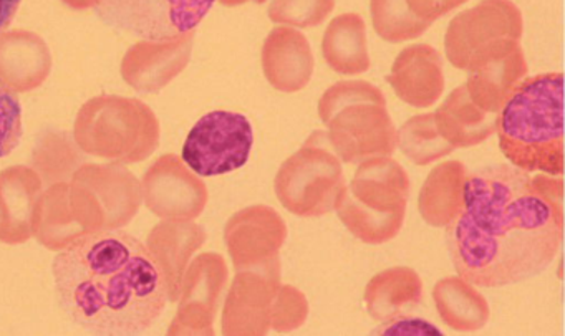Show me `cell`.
Returning <instances> with one entry per match:
<instances>
[{
  "mask_svg": "<svg viewBox=\"0 0 565 336\" xmlns=\"http://www.w3.org/2000/svg\"><path fill=\"white\" fill-rule=\"evenodd\" d=\"M370 11L376 35L388 44L422 37L431 25L416 18L405 0H370Z\"/></svg>",
  "mask_w": 565,
  "mask_h": 336,
  "instance_id": "obj_29",
  "label": "cell"
},
{
  "mask_svg": "<svg viewBox=\"0 0 565 336\" xmlns=\"http://www.w3.org/2000/svg\"><path fill=\"white\" fill-rule=\"evenodd\" d=\"M363 299L373 319L390 322L422 303L423 282L409 267H392L370 280Z\"/></svg>",
  "mask_w": 565,
  "mask_h": 336,
  "instance_id": "obj_25",
  "label": "cell"
},
{
  "mask_svg": "<svg viewBox=\"0 0 565 336\" xmlns=\"http://www.w3.org/2000/svg\"><path fill=\"white\" fill-rule=\"evenodd\" d=\"M141 191L148 209L161 219H198L207 204L206 184L174 154H164L148 167Z\"/></svg>",
  "mask_w": 565,
  "mask_h": 336,
  "instance_id": "obj_13",
  "label": "cell"
},
{
  "mask_svg": "<svg viewBox=\"0 0 565 336\" xmlns=\"http://www.w3.org/2000/svg\"><path fill=\"white\" fill-rule=\"evenodd\" d=\"M196 31L167 41L131 45L121 62V77L138 94H160L190 64Z\"/></svg>",
  "mask_w": 565,
  "mask_h": 336,
  "instance_id": "obj_15",
  "label": "cell"
},
{
  "mask_svg": "<svg viewBox=\"0 0 565 336\" xmlns=\"http://www.w3.org/2000/svg\"><path fill=\"white\" fill-rule=\"evenodd\" d=\"M322 54L327 65L340 75L369 72L365 21L359 14H342L333 19L323 34Z\"/></svg>",
  "mask_w": 565,
  "mask_h": 336,
  "instance_id": "obj_26",
  "label": "cell"
},
{
  "mask_svg": "<svg viewBox=\"0 0 565 336\" xmlns=\"http://www.w3.org/2000/svg\"><path fill=\"white\" fill-rule=\"evenodd\" d=\"M405 2L416 18L433 24V22L438 21L448 12L466 4L468 0H405Z\"/></svg>",
  "mask_w": 565,
  "mask_h": 336,
  "instance_id": "obj_34",
  "label": "cell"
},
{
  "mask_svg": "<svg viewBox=\"0 0 565 336\" xmlns=\"http://www.w3.org/2000/svg\"><path fill=\"white\" fill-rule=\"evenodd\" d=\"M206 242V230L191 220L158 224L148 237V249L157 260L164 282L168 302L180 299L181 283L193 253Z\"/></svg>",
  "mask_w": 565,
  "mask_h": 336,
  "instance_id": "obj_21",
  "label": "cell"
},
{
  "mask_svg": "<svg viewBox=\"0 0 565 336\" xmlns=\"http://www.w3.org/2000/svg\"><path fill=\"white\" fill-rule=\"evenodd\" d=\"M221 4L226 8H237V6L247 4V2H256V4H264L266 0H220Z\"/></svg>",
  "mask_w": 565,
  "mask_h": 336,
  "instance_id": "obj_38",
  "label": "cell"
},
{
  "mask_svg": "<svg viewBox=\"0 0 565 336\" xmlns=\"http://www.w3.org/2000/svg\"><path fill=\"white\" fill-rule=\"evenodd\" d=\"M375 335H441V332L423 319L406 318L402 315L383 323V326L375 329Z\"/></svg>",
  "mask_w": 565,
  "mask_h": 336,
  "instance_id": "obj_35",
  "label": "cell"
},
{
  "mask_svg": "<svg viewBox=\"0 0 565 336\" xmlns=\"http://www.w3.org/2000/svg\"><path fill=\"white\" fill-rule=\"evenodd\" d=\"M78 150L117 164L148 160L160 147V121L137 98L100 95L78 111L74 127Z\"/></svg>",
  "mask_w": 565,
  "mask_h": 336,
  "instance_id": "obj_5",
  "label": "cell"
},
{
  "mask_svg": "<svg viewBox=\"0 0 565 336\" xmlns=\"http://www.w3.org/2000/svg\"><path fill=\"white\" fill-rule=\"evenodd\" d=\"M280 285L279 256L259 265L237 270L224 303L223 335H267Z\"/></svg>",
  "mask_w": 565,
  "mask_h": 336,
  "instance_id": "obj_11",
  "label": "cell"
},
{
  "mask_svg": "<svg viewBox=\"0 0 565 336\" xmlns=\"http://www.w3.org/2000/svg\"><path fill=\"white\" fill-rule=\"evenodd\" d=\"M72 183L84 193L98 230L120 229L140 210V181L124 164H82Z\"/></svg>",
  "mask_w": 565,
  "mask_h": 336,
  "instance_id": "obj_12",
  "label": "cell"
},
{
  "mask_svg": "<svg viewBox=\"0 0 565 336\" xmlns=\"http://www.w3.org/2000/svg\"><path fill=\"white\" fill-rule=\"evenodd\" d=\"M22 0H0V34L12 24Z\"/></svg>",
  "mask_w": 565,
  "mask_h": 336,
  "instance_id": "obj_36",
  "label": "cell"
},
{
  "mask_svg": "<svg viewBox=\"0 0 565 336\" xmlns=\"http://www.w3.org/2000/svg\"><path fill=\"white\" fill-rule=\"evenodd\" d=\"M461 214L446 227L456 272L482 289L544 272L564 237V183L511 164L466 174Z\"/></svg>",
  "mask_w": 565,
  "mask_h": 336,
  "instance_id": "obj_1",
  "label": "cell"
},
{
  "mask_svg": "<svg viewBox=\"0 0 565 336\" xmlns=\"http://www.w3.org/2000/svg\"><path fill=\"white\" fill-rule=\"evenodd\" d=\"M527 62L521 44L498 61L469 72L466 90L476 107L486 113L499 115L505 100L527 75Z\"/></svg>",
  "mask_w": 565,
  "mask_h": 336,
  "instance_id": "obj_23",
  "label": "cell"
},
{
  "mask_svg": "<svg viewBox=\"0 0 565 336\" xmlns=\"http://www.w3.org/2000/svg\"><path fill=\"white\" fill-rule=\"evenodd\" d=\"M408 199L409 177L402 164L390 156L370 158L360 163L335 210L352 236L380 246L398 236Z\"/></svg>",
  "mask_w": 565,
  "mask_h": 336,
  "instance_id": "obj_6",
  "label": "cell"
},
{
  "mask_svg": "<svg viewBox=\"0 0 565 336\" xmlns=\"http://www.w3.org/2000/svg\"><path fill=\"white\" fill-rule=\"evenodd\" d=\"M522 32L524 19L512 0H481L449 22L446 57L452 67L469 74L518 47Z\"/></svg>",
  "mask_w": 565,
  "mask_h": 336,
  "instance_id": "obj_8",
  "label": "cell"
},
{
  "mask_svg": "<svg viewBox=\"0 0 565 336\" xmlns=\"http://www.w3.org/2000/svg\"><path fill=\"white\" fill-rule=\"evenodd\" d=\"M62 2L72 11H87L97 4V0H62Z\"/></svg>",
  "mask_w": 565,
  "mask_h": 336,
  "instance_id": "obj_37",
  "label": "cell"
},
{
  "mask_svg": "<svg viewBox=\"0 0 565 336\" xmlns=\"http://www.w3.org/2000/svg\"><path fill=\"white\" fill-rule=\"evenodd\" d=\"M52 72V54L41 35L11 31L0 35V84L15 94L44 85Z\"/></svg>",
  "mask_w": 565,
  "mask_h": 336,
  "instance_id": "obj_20",
  "label": "cell"
},
{
  "mask_svg": "<svg viewBox=\"0 0 565 336\" xmlns=\"http://www.w3.org/2000/svg\"><path fill=\"white\" fill-rule=\"evenodd\" d=\"M224 239L234 269L259 265L279 256L287 239L286 220L273 207L256 204L227 220Z\"/></svg>",
  "mask_w": 565,
  "mask_h": 336,
  "instance_id": "obj_16",
  "label": "cell"
},
{
  "mask_svg": "<svg viewBox=\"0 0 565 336\" xmlns=\"http://www.w3.org/2000/svg\"><path fill=\"white\" fill-rule=\"evenodd\" d=\"M433 115L436 130L455 150L476 147L498 130L499 115L486 113L476 107L469 98L466 85L452 90L445 104Z\"/></svg>",
  "mask_w": 565,
  "mask_h": 336,
  "instance_id": "obj_22",
  "label": "cell"
},
{
  "mask_svg": "<svg viewBox=\"0 0 565 336\" xmlns=\"http://www.w3.org/2000/svg\"><path fill=\"white\" fill-rule=\"evenodd\" d=\"M253 144V127L244 115L211 111L188 134L181 158L198 176H223L246 166Z\"/></svg>",
  "mask_w": 565,
  "mask_h": 336,
  "instance_id": "obj_10",
  "label": "cell"
},
{
  "mask_svg": "<svg viewBox=\"0 0 565 336\" xmlns=\"http://www.w3.org/2000/svg\"><path fill=\"white\" fill-rule=\"evenodd\" d=\"M386 82L409 107H433L445 91L441 55L431 45L406 47L393 62Z\"/></svg>",
  "mask_w": 565,
  "mask_h": 336,
  "instance_id": "obj_18",
  "label": "cell"
},
{
  "mask_svg": "<svg viewBox=\"0 0 565 336\" xmlns=\"http://www.w3.org/2000/svg\"><path fill=\"white\" fill-rule=\"evenodd\" d=\"M466 174L461 161H445L428 174L418 197L419 214L428 226H451L461 214Z\"/></svg>",
  "mask_w": 565,
  "mask_h": 336,
  "instance_id": "obj_24",
  "label": "cell"
},
{
  "mask_svg": "<svg viewBox=\"0 0 565 336\" xmlns=\"http://www.w3.org/2000/svg\"><path fill=\"white\" fill-rule=\"evenodd\" d=\"M335 8V0H273L270 21L287 28L312 29L322 24Z\"/></svg>",
  "mask_w": 565,
  "mask_h": 336,
  "instance_id": "obj_30",
  "label": "cell"
},
{
  "mask_svg": "<svg viewBox=\"0 0 565 336\" xmlns=\"http://www.w3.org/2000/svg\"><path fill=\"white\" fill-rule=\"evenodd\" d=\"M309 303L306 295L292 285H280L274 302L270 328L279 333L294 332L306 323Z\"/></svg>",
  "mask_w": 565,
  "mask_h": 336,
  "instance_id": "obj_32",
  "label": "cell"
},
{
  "mask_svg": "<svg viewBox=\"0 0 565 336\" xmlns=\"http://www.w3.org/2000/svg\"><path fill=\"white\" fill-rule=\"evenodd\" d=\"M22 107L15 91L0 84V158L9 156L21 143Z\"/></svg>",
  "mask_w": 565,
  "mask_h": 336,
  "instance_id": "obj_33",
  "label": "cell"
},
{
  "mask_svg": "<svg viewBox=\"0 0 565 336\" xmlns=\"http://www.w3.org/2000/svg\"><path fill=\"white\" fill-rule=\"evenodd\" d=\"M52 272L62 312L94 335H141L167 308L157 260L125 230L82 234L55 256Z\"/></svg>",
  "mask_w": 565,
  "mask_h": 336,
  "instance_id": "obj_2",
  "label": "cell"
},
{
  "mask_svg": "<svg viewBox=\"0 0 565 336\" xmlns=\"http://www.w3.org/2000/svg\"><path fill=\"white\" fill-rule=\"evenodd\" d=\"M77 147V143H75ZM67 134H45L34 151V164L38 170L44 171L45 176H67V171L74 174L82 166V158L78 156Z\"/></svg>",
  "mask_w": 565,
  "mask_h": 336,
  "instance_id": "obj_31",
  "label": "cell"
},
{
  "mask_svg": "<svg viewBox=\"0 0 565 336\" xmlns=\"http://www.w3.org/2000/svg\"><path fill=\"white\" fill-rule=\"evenodd\" d=\"M216 0H97L95 14L108 28L143 41H167L196 31Z\"/></svg>",
  "mask_w": 565,
  "mask_h": 336,
  "instance_id": "obj_9",
  "label": "cell"
},
{
  "mask_svg": "<svg viewBox=\"0 0 565 336\" xmlns=\"http://www.w3.org/2000/svg\"><path fill=\"white\" fill-rule=\"evenodd\" d=\"M347 181L327 133L313 131L274 181L277 199L294 216L322 217L335 210Z\"/></svg>",
  "mask_w": 565,
  "mask_h": 336,
  "instance_id": "obj_7",
  "label": "cell"
},
{
  "mask_svg": "<svg viewBox=\"0 0 565 336\" xmlns=\"http://www.w3.org/2000/svg\"><path fill=\"white\" fill-rule=\"evenodd\" d=\"M42 180L28 166L0 173V242L24 243L38 234L41 220Z\"/></svg>",
  "mask_w": 565,
  "mask_h": 336,
  "instance_id": "obj_17",
  "label": "cell"
},
{
  "mask_svg": "<svg viewBox=\"0 0 565 336\" xmlns=\"http://www.w3.org/2000/svg\"><path fill=\"white\" fill-rule=\"evenodd\" d=\"M399 151L418 166H428L441 158L448 156L455 148L443 140L436 130L435 115L426 113L413 117L398 131Z\"/></svg>",
  "mask_w": 565,
  "mask_h": 336,
  "instance_id": "obj_28",
  "label": "cell"
},
{
  "mask_svg": "<svg viewBox=\"0 0 565 336\" xmlns=\"http://www.w3.org/2000/svg\"><path fill=\"white\" fill-rule=\"evenodd\" d=\"M499 150L512 166L548 176L564 174V75L525 78L499 111Z\"/></svg>",
  "mask_w": 565,
  "mask_h": 336,
  "instance_id": "obj_3",
  "label": "cell"
},
{
  "mask_svg": "<svg viewBox=\"0 0 565 336\" xmlns=\"http://www.w3.org/2000/svg\"><path fill=\"white\" fill-rule=\"evenodd\" d=\"M327 138L342 163L386 158L398 147V131L380 88L369 82H339L319 101Z\"/></svg>",
  "mask_w": 565,
  "mask_h": 336,
  "instance_id": "obj_4",
  "label": "cell"
},
{
  "mask_svg": "<svg viewBox=\"0 0 565 336\" xmlns=\"http://www.w3.org/2000/svg\"><path fill=\"white\" fill-rule=\"evenodd\" d=\"M227 283V267L220 253H201L181 283L180 308L168 335H214V318Z\"/></svg>",
  "mask_w": 565,
  "mask_h": 336,
  "instance_id": "obj_14",
  "label": "cell"
},
{
  "mask_svg": "<svg viewBox=\"0 0 565 336\" xmlns=\"http://www.w3.org/2000/svg\"><path fill=\"white\" fill-rule=\"evenodd\" d=\"M439 318L456 332H478L489 322L488 300L461 277H446L433 289Z\"/></svg>",
  "mask_w": 565,
  "mask_h": 336,
  "instance_id": "obj_27",
  "label": "cell"
},
{
  "mask_svg": "<svg viewBox=\"0 0 565 336\" xmlns=\"http://www.w3.org/2000/svg\"><path fill=\"white\" fill-rule=\"evenodd\" d=\"M316 58L302 32L276 28L263 45V71L266 80L282 94L303 90L312 80Z\"/></svg>",
  "mask_w": 565,
  "mask_h": 336,
  "instance_id": "obj_19",
  "label": "cell"
}]
</instances>
